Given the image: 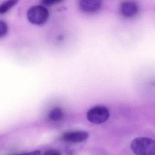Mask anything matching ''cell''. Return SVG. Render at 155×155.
<instances>
[{
    "instance_id": "6da1fadb",
    "label": "cell",
    "mask_w": 155,
    "mask_h": 155,
    "mask_svg": "<svg viewBox=\"0 0 155 155\" xmlns=\"http://www.w3.org/2000/svg\"><path fill=\"white\" fill-rule=\"evenodd\" d=\"M132 151L136 155H155V140L147 137H138L131 144Z\"/></svg>"
},
{
    "instance_id": "7a4b0ae2",
    "label": "cell",
    "mask_w": 155,
    "mask_h": 155,
    "mask_svg": "<svg viewBox=\"0 0 155 155\" xmlns=\"http://www.w3.org/2000/svg\"><path fill=\"white\" fill-rule=\"evenodd\" d=\"M49 17L48 9L42 5L32 6L27 11L28 21L32 24L41 25L44 24Z\"/></svg>"
},
{
    "instance_id": "3957f363",
    "label": "cell",
    "mask_w": 155,
    "mask_h": 155,
    "mask_svg": "<svg viewBox=\"0 0 155 155\" xmlns=\"http://www.w3.org/2000/svg\"><path fill=\"white\" fill-rule=\"evenodd\" d=\"M109 112L107 108L103 106H97L89 109L87 113V120L93 124H99L108 120Z\"/></svg>"
},
{
    "instance_id": "277c9868",
    "label": "cell",
    "mask_w": 155,
    "mask_h": 155,
    "mask_svg": "<svg viewBox=\"0 0 155 155\" xmlns=\"http://www.w3.org/2000/svg\"><path fill=\"white\" fill-rule=\"evenodd\" d=\"M88 133L85 131H70L64 133L62 138L65 142L78 143L86 141L88 138Z\"/></svg>"
},
{
    "instance_id": "5b68a950",
    "label": "cell",
    "mask_w": 155,
    "mask_h": 155,
    "mask_svg": "<svg viewBox=\"0 0 155 155\" xmlns=\"http://www.w3.org/2000/svg\"><path fill=\"white\" fill-rule=\"evenodd\" d=\"M102 0H79V6L83 12L88 13L96 12L102 6Z\"/></svg>"
},
{
    "instance_id": "8992f818",
    "label": "cell",
    "mask_w": 155,
    "mask_h": 155,
    "mask_svg": "<svg viewBox=\"0 0 155 155\" xmlns=\"http://www.w3.org/2000/svg\"><path fill=\"white\" fill-rule=\"evenodd\" d=\"M138 5L133 1H126L122 3L120 6L121 14L127 18H131L138 13Z\"/></svg>"
},
{
    "instance_id": "52a82bcc",
    "label": "cell",
    "mask_w": 155,
    "mask_h": 155,
    "mask_svg": "<svg viewBox=\"0 0 155 155\" xmlns=\"http://www.w3.org/2000/svg\"><path fill=\"white\" fill-rule=\"evenodd\" d=\"M64 117L63 111L59 107L54 108L48 114V118L53 123H57L61 122Z\"/></svg>"
},
{
    "instance_id": "ba28073f",
    "label": "cell",
    "mask_w": 155,
    "mask_h": 155,
    "mask_svg": "<svg viewBox=\"0 0 155 155\" xmlns=\"http://www.w3.org/2000/svg\"><path fill=\"white\" fill-rule=\"evenodd\" d=\"M20 0H5L0 4V15L4 14L15 6Z\"/></svg>"
},
{
    "instance_id": "9c48e42d",
    "label": "cell",
    "mask_w": 155,
    "mask_h": 155,
    "mask_svg": "<svg viewBox=\"0 0 155 155\" xmlns=\"http://www.w3.org/2000/svg\"><path fill=\"white\" fill-rule=\"evenodd\" d=\"M8 31V27L7 24L4 21L0 20V38L4 37Z\"/></svg>"
},
{
    "instance_id": "30bf717a",
    "label": "cell",
    "mask_w": 155,
    "mask_h": 155,
    "mask_svg": "<svg viewBox=\"0 0 155 155\" xmlns=\"http://www.w3.org/2000/svg\"><path fill=\"white\" fill-rule=\"evenodd\" d=\"M63 0H41L43 4L45 5H51L60 2Z\"/></svg>"
},
{
    "instance_id": "8fae6325",
    "label": "cell",
    "mask_w": 155,
    "mask_h": 155,
    "mask_svg": "<svg viewBox=\"0 0 155 155\" xmlns=\"http://www.w3.org/2000/svg\"><path fill=\"white\" fill-rule=\"evenodd\" d=\"M43 155H62L59 151L56 150H50L46 151Z\"/></svg>"
},
{
    "instance_id": "7c38bea8",
    "label": "cell",
    "mask_w": 155,
    "mask_h": 155,
    "mask_svg": "<svg viewBox=\"0 0 155 155\" xmlns=\"http://www.w3.org/2000/svg\"><path fill=\"white\" fill-rule=\"evenodd\" d=\"M10 155H41V152L39 151H34L29 153H23L15 154Z\"/></svg>"
},
{
    "instance_id": "4fadbf2b",
    "label": "cell",
    "mask_w": 155,
    "mask_h": 155,
    "mask_svg": "<svg viewBox=\"0 0 155 155\" xmlns=\"http://www.w3.org/2000/svg\"><path fill=\"white\" fill-rule=\"evenodd\" d=\"M66 153L67 155H80L75 150L72 149H67Z\"/></svg>"
}]
</instances>
